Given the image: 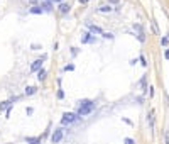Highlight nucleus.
I'll return each mask as SVG.
<instances>
[{
    "instance_id": "7",
    "label": "nucleus",
    "mask_w": 169,
    "mask_h": 144,
    "mask_svg": "<svg viewBox=\"0 0 169 144\" xmlns=\"http://www.w3.org/2000/svg\"><path fill=\"white\" fill-rule=\"evenodd\" d=\"M81 42H83V44H86V42H95V36H91V34H85V36L81 37Z\"/></svg>"
},
{
    "instance_id": "2",
    "label": "nucleus",
    "mask_w": 169,
    "mask_h": 144,
    "mask_svg": "<svg viewBox=\"0 0 169 144\" xmlns=\"http://www.w3.org/2000/svg\"><path fill=\"white\" fill-rule=\"evenodd\" d=\"M63 136H64V131H63V129H56V131H54V134L51 136L52 144H58V142H61Z\"/></svg>"
},
{
    "instance_id": "5",
    "label": "nucleus",
    "mask_w": 169,
    "mask_h": 144,
    "mask_svg": "<svg viewBox=\"0 0 169 144\" xmlns=\"http://www.w3.org/2000/svg\"><path fill=\"white\" fill-rule=\"evenodd\" d=\"M46 59V56H42L41 59H36V61L32 63V66H31V71H39V70H42L41 66H42V61Z\"/></svg>"
},
{
    "instance_id": "21",
    "label": "nucleus",
    "mask_w": 169,
    "mask_h": 144,
    "mask_svg": "<svg viewBox=\"0 0 169 144\" xmlns=\"http://www.w3.org/2000/svg\"><path fill=\"white\" fill-rule=\"evenodd\" d=\"M52 2H63V0H52Z\"/></svg>"
},
{
    "instance_id": "16",
    "label": "nucleus",
    "mask_w": 169,
    "mask_h": 144,
    "mask_svg": "<svg viewBox=\"0 0 169 144\" xmlns=\"http://www.w3.org/2000/svg\"><path fill=\"white\" fill-rule=\"evenodd\" d=\"M161 44H162V46H167V37H164V39H161Z\"/></svg>"
},
{
    "instance_id": "1",
    "label": "nucleus",
    "mask_w": 169,
    "mask_h": 144,
    "mask_svg": "<svg viewBox=\"0 0 169 144\" xmlns=\"http://www.w3.org/2000/svg\"><path fill=\"white\" fill-rule=\"evenodd\" d=\"M95 109V103L90 102V100H83L80 102V109H78V117H83V115H88L90 112Z\"/></svg>"
},
{
    "instance_id": "15",
    "label": "nucleus",
    "mask_w": 169,
    "mask_h": 144,
    "mask_svg": "<svg viewBox=\"0 0 169 144\" xmlns=\"http://www.w3.org/2000/svg\"><path fill=\"white\" fill-rule=\"evenodd\" d=\"M8 103H10V102H4V103H2V105H0V110H4L5 107H8Z\"/></svg>"
},
{
    "instance_id": "3",
    "label": "nucleus",
    "mask_w": 169,
    "mask_h": 144,
    "mask_svg": "<svg viewBox=\"0 0 169 144\" xmlns=\"http://www.w3.org/2000/svg\"><path fill=\"white\" fill-rule=\"evenodd\" d=\"M134 31H137V39L140 42L145 41V32H144V29H142L140 24H134Z\"/></svg>"
},
{
    "instance_id": "19",
    "label": "nucleus",
    "mask_w": 169,
    "mask_h": 144,
    "mask_svg": "<svg viewBox=\"0 0 169 144\" xmlns=\"http://www.w3.org/2000/svg\"><path fill=\"white\" fill-rule=\"evenodd\" d=\"M120 0H108V4H118Z\"/></svg>"
},
{
    "instance_id": "14",
    "label": "nucleus",
    "mask_w": 169,
    "mask_h": 144,
    "mask_svg": "<svg viewBox=\"0 0 169 144\" xmlns=\"http://www.w3.org/2000/svg\"><path fill=\"white\" fill-rule=\"evenodd\" d=\"M101 36H103L105 39H113V34H110V32H103Z\"/></svg>"
},
{
    "instance_id": "9",
    "label": "nucleus",
    "mask_w": 169,
    "mask_h": 144,
    "mask_svg": "<svg viewBox=\"0 0 169 144\" xmlns=\"http://www.w3.org/2000/svg\"><path fill=\"white\" fill-rule=\"evenodd\" d=\"M36 86H27V88H25V95H34L36 93Z\"/></svg>"
},
{
    "instance_id": "18",
    "label": "nucleus",
    "mask_w": 169,
    "mask_h": 144,
    "mask_svg": "<svg viewBox=\"0 0 169 144\" xmlns=\"http://www.w3.org/2000/svg\"><path fill=\"white\" fill-rule=\"evenodd\" d=\"M140 61H142V65H144V66H147V63H145V58H144V56H140Z\"/></svg>"
},
{
    "instance_id": "6",
    "label": "nucleus",
    "mask_w": 169,
    "mask_h": 144,
    "mask_svg": "<svg viewBox=\"0 0 169 144\" xmlns=\"http://www.w3.org/2000/svg\"><path fill=\"white\" fill-rule=\"evenodd\" d=\"M86 27H88L90 31L93 32V34H100V36L103 34V31H101V27H98V25H93V24H90V22L86 24Z\"/></svg>"
},
{
    "instance_id": "11",
    "label": "nucleus",
    "mask_w": 169,
    "mask_h": 144,
    "mask_svg": "<svg viewBox=\"0 0 169 144\" xmlns=\"http://www.w3.org/2000/svg\"><path fill=\"white\" fill-rule=\"evenodd\" d=\"M59 10H61L63 14H66V12L69 10V5H66V4H61V5H59Z\"/></svg>"
},
{
    "instance_id": "13",
    "label": "nucleus",
    "mask_w": 169,
    "mask_h": 144,
    "mask_svg": "<svg viewBox=\"0 0 169 144\" xmlns=\"http://www.w3.org/2000/svg\"><path fill=\"white\" fill-rule=\"evenodd\" d=\"M29 144H41V137H36V139H27Z\"/></svg>"
},
{
    "instance_id": "10",
    "label": "nucleus",
    "mask_w": 169,
    "mask_h": 144,
    "mask_svg": "<svg viewBox=\"0 0 169 144\" xmlns=\"http://www.w3.org/2000/svg\"><path fill=\"white\" fill-rule=\"evenodd\" d=\"M42 12H44L42 7H32L31 8V14H42Z\"/></svg>"
},
{
    "instance_id": "12",
    "label": "nucleus",
    "mask_w": 169,
    "mask_h": 144,
    "mask_svg": "<svg viewBox=\"0 0 169 144\" xmlns=\"http://www.w3.org/2000/svg\"><path fill=\"white\" fill-rule=\"evenodd\" d=\"M37 78H39V80H44V78H46V70H39V73H37Z\"/></svg>"
},
{
    "instance_id": "20",
    "label": "nucleus",
    "mask_w": 169,
    "mask_h": 144,
    "mask_svg": "<svg viewBox=\"0 0 169 144\" xmlns=\"http://www.w3.org/2000/svg\"><path fill=\"white\" fill-rule=\"evenodd\" d=\"M164 54H166V59H169V49H166V53H164Z\"/></svg>"
},
{
    "instance_id": "8",
    "label": "nucleus",
    "mask_w": 169,
    "mask_h": 144,
    "mask_svg": "<svg viewBox=\"0 0 169 144\" xmlns=\"http://www.w3.org/2000/svg\"><path fill=\"white\" fill-rule=\"evenodd\" d=\"M113 8L110 7V4L108 5H101V7H98V12H112Z\"/></svg>"
},
{
    "instance_id": "4",
    "label": "nucleus",
    "mask_w": 169,
    "mask_h": 144,
    "mask_svg": "<svg viewBox=\"0 0 169 144\" xmlns=\"http://www.w3.org/2000/svg\"><path fill=\"white\" fill-rule=\"evenodd\" d=\"M74 120H76V115H74V114H64V115H63V119H61V124L66 125V124H73Z\"/></svg>"
},
{
    "instance_id": "17",
    "label": "nucleus",
    "mask_w": 169,
    "mask_h": 144,
    "mask_svg": "<svg viewBox=\"0 0 169 144\" xmlns=\"http://www.w3.org/2000/svg\"><path fill=\"white\" fill-rule=\"evenodd\" d=\"M124 142H125V144H134V141H132V139H130V137H127V139H125V141H124Z\"/></svg>"
}]
</instances>
